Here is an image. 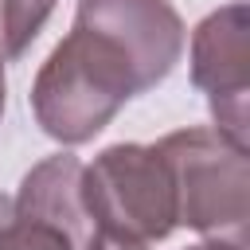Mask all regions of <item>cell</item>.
I'll return each mask as SVG.
<instances>
[{
  "mask_svg": "<svg viewBox=\"0 0 250 250\" xmlns=\"http://www.w3.org/2000/svg\"><path fill=\"white\" fill-rule=\"evenodd\" d=\"M137 94H145V86L129 55L102 31L74 23L39 66L31 109L47 137L59 145H82L98 137Z\"/></svg>",
  "mask_w": 250,
  "mask_h": 250,
  "instance_id": "obj_1",
  "label": "cell"
},
{
  "mask_svg": "<svg viewBox=\"0 0 250 250\" xmlns=\"http://www.w3.org/2000/svg\"><path fill=\"white\" fill-rule=\"evenodd\" d=\"M152 148L160 152L172 176L176 223L215 242L246 246V219H250L246 148L207 125L176 129L160 137Z\"/></svg>",
  "mask_w": 250,
  "mask_h": 250,
  "instance_id": "obj_2",
  "label": "cell"
},
{
  "mask_svg": "<svg viewBox=\"0 0 250 250\" xmlns=\"http://www.w3.org/2000/svg\"><path fill=\"white\" fill-rule=\"evenodd\" d=\"M82 207L90 227L160 242L176 230V191L152 145H113L82 164Z\"/></svg>",
  "mask_w": 250,
  "mask_h": 250,
  "instance_id": "obj_3",
  "label": "cell"
},
{
  "mask_svg": "<svg viewBox=\"0 0 250 250\" xmlns=\"http://www.w3.org/2000/svg\"><path fill=\"white\" fill-rule=\"evenodd\" d=\"M191 82L207 94L215 129L246 148V90H250V23L234 0L211 12L191 31Z\"/></svg>",
  "mask_w": 250,
  "mask_h": 250,
  "instance_id": "obj_4",
  "label": "cell"
},
{
  "mask_svg": "<svg viewBox=\"0 0 250 250\" xmlns=\"http://www.w3.org/2000/svg\"><path fill=\"white\" fill-rule=\"evenodd\" d=\"M74 23L113 39L152 90L184 55V20L168 0H78Z\"/></svg>",
  "mask_w": 250,
  "mask_h": 250,
  "instance_id": "obj_5",
  "label": "cell"
},
{
  "mask_svg": "<svg viewBox=\"0 0 250 250\" xmlns=\"http://www.w3.org/2000/svg\"><path fill=\"white\" fill-rule=\"evenodd\" d=\"M12 211L27 215V219H43V223L66 230L78 246H86L94 227L82 207V160L70 152H59V156H47L43 164H35L23 176L20 195L12 199Z\"/></svg>",
  "mask_w": 250,
  "mask_h": 250,
  "instance_id": "obj_6",
  "label": "cell"
},
{
  "mask_svg": "<svg viewBox=\"0 0 250 250\" xmlns=\"http://www.w3.org/2000/svg\"><path fill=\"white\" fill-rule=\"evenodd\" d=\"M55 0H0V59H20L43 31Z\"/></svg>",
  "mask_w": 250,
  "mask_h": 250,
  "instance_id": "obj_7",
  "label": "cell"
},
{
  "mask_svg": "<svg viewBox=\"0 0 250 250\" xmlns=\"http://www.w3.org/2000/svg\"><path fill=\"white\" fill-rule=\"evenodd\" d=\"M0 250H82V246L66 230L12 211V219L0 227Z\"/></svg>",
  "mask_w": 250,
  "mask_h": 250,
  "instance_id": "obj_8",
  "label": "cell"
},
{
  "mask_svg": "<svg viewBox=\"0 0 250 250\" xmlns=\"http://www.w3.org/2000/svg\"><path fill=\"white\" fill-rule=\"evenodd\" d=\"M148 246H152V242H141V238H133V234H121V230L94 227L82 250H148Z\"/></svg>",
  "mask_w": 250,
  "mask_h": 250,
  "instance_id": "obj_9",
  "label": "cell"
},
{
  "mask_svg": "<svg viewBox=\"0 0 250 250\" xmlns=\"http://www.w3.org/2000/svg\"><path fill=\"white\" fill-rule=\"evenodd\" d=\"M188 250H246V246L242 242H215L211 238V242H199V246H188Z\"/></svg>",
  "mask_w": 250,
  "mask_h": 250,
  "instance_id": "obj_10",
  "label": "cell"
},
{
  "mask_svg": "<svg viewBox=\"0 0 250 250\" xmlns=\"http://www.w3.org/2000/svg\"><path fill=\"white\" fill-rule=\"evenodd\" d=\"M8 219H12V199H8V195H0V227H4Z\"/></svg>",
  "mask_w": 250,
  "mask_h": 250,
  "instance_id": "obj_11",
  "label": "cell"
},
{
  "mask_svg": "<svg viewBox=\"0 0 250 250\" xmlns=\"http://www.w3.org/2000/svg\"><path fill=\"white\" fill-rule=\"evenodd\" d=\"M0 113H4V59H0Z\"/></svg>",
  "mask_w": 250,
  "mask_h": 250,
  "instance_id": "obj_12",
  "label": "cell"
}]
</instances>
